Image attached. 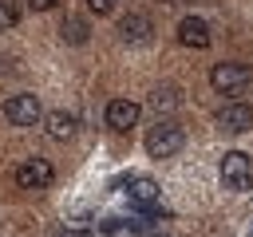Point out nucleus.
<instances>
[{
    "mask_svg": "<svg viewBox=\"0 0 253 237\" xmlns=\"http://www.w3.org/2000/svg\"><path fill=\"white\" fill-rule=\"evenodd\" d=\"M182 142H186V134H182V126L178 122H154L150 130H146V154L150 158H174L178 150H182Z\"/></svg>",
    "mask_w": 253,
    "mask_h": 237,
    "instance_id": "obj_1",
    "label": "nucleus"
},
{
    "mask_svg": "<svg viewBox=\"0 0 253 237\" xmlns=\"http://www.w3.org/2000/svg\"><path fill=\"white\" fill-rule=\"evenodd\" d=\"M249 79H253V71L245 63H213L210 67V87L217 95H241L249 87Z\"/></svg>",
    "mask_w": 253,
    "mask_h": 237,
    "instance_id": "obj_2",
    "label": "nucleus"
},
{
    "mask_svg": "<svg viewBox=\"0 0 253 237\" xmlns=\"http://www.w3.org/2000/svg\"><path fill=\"white\" fill-rule=\"evenodd\" d=\"M12 182H16L20 190H47V186L55 182V166H51L47 158H28V162H20V166L12 170Z\"/></svg>",
    "mask_w": 253,
    "mask_h": 237,
    "instance_id": "obj_3",
    "label": "nucleus"
},
{
    "mask_svg": "<svg viewBox=\"0 0 253 237\" xmlns=\"http://www.w3.org/2000/svg\"><path fill=\"white\" fill-rule=\"evenodd\" d=\"M221 182L229 186V190H249V182H253V162H249V154H241V150H229V154H221Z\"/></svg>",
    "mask_w": 253,
    "mask_h": 237,
    "instance_id": "obj_4",
    "label": "nucleus"
},
{
    "mask_svg": "<svg viewBox=\"0 0 253 237\" xmlns=\"http://www.w3.org/2000/svg\"><path fill=\"white\" fill-rule=\"evenodd\" d=\"M4 118L12 122V126H32V122H40L43 118V111H40V99L36 95H12L8 103H4Z\"/></svg>",
    "mask_w": 253,
    "mask_h": 237,
    "instance_id": "obj_5",
    "label": "nucleus"
},
{
    "mask_svg": "<svg viewBox=\"0 0 253 237\" xmlns=\"http://www.w3.org/2000/svg\"><path fill=\"white\" fill-rule=\"evenodd\" d=\"M217 126H221L225 134H241V130H249V126H253V107L241 103V99L225 103V107L217 111Z\"/></svg>",
    "mask_w": 253,
    "mask_h": 237,
    "instance_id": "obj_6",
    "label": "nucleus"
},
{
    "mask_svg": "<svg viewBox=\"0 0 253 237\" xmlns=\"http://www.w3.org/2000/svg\"><path fill=\"white\" fill-rule=\"evenodd\" d=\"M178 40H182L186 47H194V51H206V47L213 43L210 24H206V20H198V16H186V20L178 24Z\"/></svg>",
    "mask_w": 253,
    "mask_h": 237,
    "instance_id": "obj_7",
    "label": "nucleus"
},
{
    "mask_svg": "<svg viewBox=\"0 0 253 237\" xmlns=\"http://www.w3.org/2000/svg\"><path fill=\"white\" fill-rule=\"evenodd\" d=\"M138 115H142V107L130 103V99H111L107 103V126L111 130H130L138 122Z\"/></svg>",
    "mask_w": 253,
    "mask_h": 237,
    "instance_id": "obj_8",
    "label": "nucleus"
},
{
    "mask_svg": "<svg viewBox=\"0 0 253 237\" xmlns=\"http://www.w3.org/2000/svg\"><path fill=\"white\" fill-rule=\"evenodd\" d=\"M158 194H162V190H158L154 178H130V182H126V198H130L134 209H142V213H146L150 205H158Z\"/></svg>",
    "mask_w": 253,
    "mask_h": 237,
    "instance_id": "obj_9",
    "label": "nucleus"
},
{
    "mask_svg": "<svg viewBox=\"0 0 253 237\" xmlns=\"http://www.w3.org/2000/svg\"><path fill=\"white\" fill-rule=\"evenodd\" d=\"M119 36H123L126 43H142V40L150 36V20H146L142 12H126V16L119 20Z\"/></svg>",
    "mask_w": 253,
    "mask_h": 237,
    "instance_id": "obj_10",
    "label": "nucleus"
},
{
    "mask_svg": "<svg viewBox=\"0 0 253 237\" xmlns=\"http://www.w3.org/2000/svg\"><path fill=\"white\" fill-rule=\"evenodd\" d=\"M43 126H47V138L63 142V138L75 134V115H71V111H47V115H43Z\"/></svg>",
    "mask_w": 253,
    "mask_h": 237,
    "instance_id": "obj_11",
    "label": "nucleus"
},
{
    "mask_svg": "<svg viewBox=\"0 0 253 237\" xmlns=\"http://www.w3.org/2000/svg\"><path fill=\"white\" fill-rule=\"evenodd\" d=\"M59 32H63V40H67V43H83V40H87V24H83V20H75V16H71V20H63V28H59Z\"/></svg>",
    "mask_w": 253,
    "mask_h": 237,
    "instance_id": "obj_12",
    "label": "nucleus"
},
{
    "mask_svg": "<svg viewBox=\"0 0 253 237\" xmlns=\"http://www.w3.org/2000/svg\"><path fill=\"white\" fill-rule=\"evenodd\" d=\"M150 103H154V111H158V107H178V91H174V87H158V91L150 95Z\"/></svg>",
    "mask_w": 253,
    "mask_h": 237,
    "instance_id": "obj_13",
    "label": "nucleus"
},
{
    "mask_svg": "<svg viewBox=\"0 0 253 237\" xmlns=\"http://www.w3.org/2000/svg\"><path fill=\"white\" fill-rule=\"evenodd\" d=\"M115 4H119V0H87V12H91V16H111Z\"/></svg>",
    "mask_w": 253,
    "mask_h": 237,
    "instance_id": "obj_14",
    "label": "nucleus"
},
{
    "mask_svg": "<svg viewBox=\"0 0 253 237\" xmlns=\"http://www.w3.org/2000/svg\"><path fill=\"white\" fill-rule=\"evenodd\" d=\"M12 24H16V8L8 0H0V28H12Z\"/></svg>",
    "mask_w": 253,
    "mask_h": 237,
    "instance_id": "obj_15",
    "label": "nucleus"
},
{
    "mask_svg": "<svg viewBox=\"0 0 253 237\" xmlns=\"http://www.w3.org/2000/svg\"><path fill=\"white\" fill-rule=\"evenodd\" d=\"M28 4H32V12H47V8H55L59 0H28Z\"/></svg>",
    "mask_w": 253,
    "mask_h": 237,
    "instance_id": "obj_16",
    "label": "nucleus"
}]
</instances>
